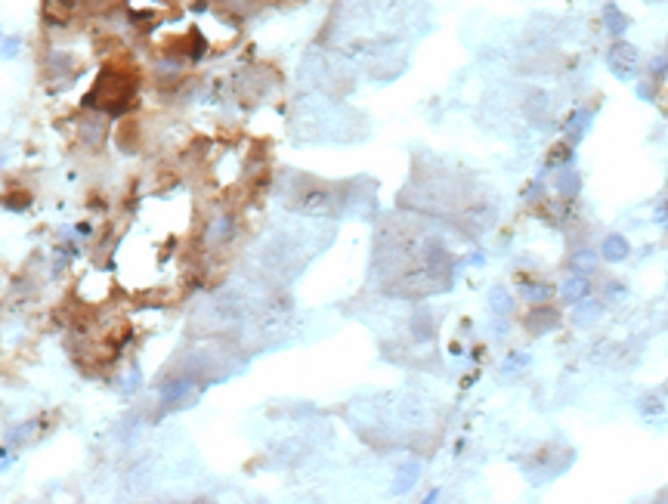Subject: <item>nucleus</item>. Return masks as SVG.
I'll return each instance as SVG.
<instances>
[{
    "mask_svg": "<svg viewBox=\"0 0 668 504\" xmlns=\"http://www.w3.org/2000/svg\"><path fill=\"white\" fill-rule=\"evenodd\" d=\"M628 251H631V245H628L622 235H610L607 242L600 245V254H603V260H610V263H619V260H625V257H628Z\"/></svg>",
    "mask_w": 668,
    "mask_h": 504,
    "instance_id": "20e7f679",
    "label": "nucleus"
},
{
    "mask_svg": "<svg viewBox=\"0 0 668 504\" xmlns=\"http://www.w3.org/2000/svg\"><path fill=\"white\" fill-rule=\"evenodd\" d=\"M139 90V75L136 68L124 65V62H115V65H105L103 72H99L96 84H93L90 90V103L99 108V112H121L124 105H130V99L136 96Z\"/></svg>",
    "mask_w": 668,
    "mask_h": 504,
    "instance_id": "f257e3e1",
    "label": "nucleus"
},
{
    "mask_svg": "<svg viewBox=\"0 0 668 504\" xmlns=\"http://www.w3.org/2000/svg\"><path fill=\"white\" fill-rule=\"evenodd\" d=\"M656 220H659V223H668V201H662V205L656 207Z\"/></svg>",
    "mask_w": 668,
    "mask_h": 504,
    "instance_id": "6e6552de",
    "label": "nucleus"
},
{
    "mask_svg": "<svg viewBox=\"0 0 668 504\" xmlns=\"http://www.w3.org/2000/svg\"><path fill=\"white\" fill-rule=\"evenodd\" d=\"M607 62H610V68L619 77H634V75H638V68H641V53H638V46L619 41V44L610 46Z\"/></svg>",
    "mask_w": 668,
    "mask_h": 504,
    "instance_id": "f03ea898",
    "label": "nucleus"
},
{
    "mask_svg": "<svg viewBox=\"0 0 668 504\" xmlns=\"http://www.w3.org/2000/svg\"><path fill=\"white\" fill-rule=\"evenodd\" d=\"M576 186H579V183H576V174H572V170H563V176H560V189H563V192H570V189L576 192Z\"/></svg>",
    "mask_w": 668,
    "mask_h": 504,
    "instance_id": "0eeeda50",
    "label": "nucleus"
},
{
    "mask_svg": "<svg viewBox=\"0 0 668 504\" xmlns=\"http://www.w3.org/2000/svg\"><path fill=\"white\" fill-rule=\"evenodd\" d=\"M84 10V0H44V19L50 25H65Z\"/></svg>",
    "mask_w": 668,
    "mask_h": 504,
    "instance_id": "7ed1b4c3",
    "label": "nucleus"
},
{
    "mask_svg": "<svg viewBox=\"0 0 668 504\" xmlns=\"http://www.w3.org/2000/svg\"><path fill=\"white\" fill-rule=\"evenodd\" d=\"M603 15H607V28L612 31V34H622V31L628 28V15L625 13H619L616 10V4H607V10H603Z\"/></svg>",
    "mask_w": 668,
    "mask_h": 504,
    "instance_id": "423d86ee",
    "label": "nucleus"
},
{
    "mask_svg": "<svg viewBox=\"0 0 668 504\" xmlns=\"http://www.w3.org/2000/svg\"><path fill=\"white\" fill-rule=\"evenodd\" d=\"M588 291H591V285H588V278H582V276H572L570 282L563 285V297L570 300V304H582V300H588Z\"/></svg>",
    "mask_w": 668,
    "mask_h": 504,
    "instance_id": "39448f33",
    "label": "nucleus"
}]
</instances>
